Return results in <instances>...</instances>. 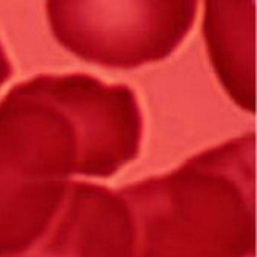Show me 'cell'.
I'll list each match as a JSON object with an SVG mask.
<instances>
[{
	"mask_svg": "<svg viewBox=\"0 0 257 257\" xmlns=\"http://www.w3.org/2000/svg\"><path fill=\"white\" fill-rule=\"evenodd\" d=\"M11 74H13V65L7 56V51L4 48L2 42H0V88H2L5 82L10 80Z\"/></svg>",
	"mask_w": 257,
	"mask_h": 257,
	"instance_id": "cell-6",
	"label": "cell"
},
{
	"mask_svg": "<svg viewBox=\"0 0 257 257\" xmlns=\"http://www.w3.org/2000/svg\"><path fill=\"white\" fill-rule=\"evenodd\" d=\"M197 2H48L57 42L82 60L131 69L167 59L196 20Z\"/></svg>",
	"mask_w": 257,
	"mask_h": 257,
	"instance_id": "cell-3",
	"label": "cell"
},
{
	"mask_svg": "<svg viewBox=\"0 0 257 257\" xmlns=\"http://www.w3.org/2000/svg\"><path fill=\"white\" fill-rule=\"evenodd\" d=\"M133 88L73 73L36 76L0 102V257L31 246L73 176L111 177L140 151Z\"/></svg>",
	"mask_w": 257,
	"mask_h": 257,
	"instance_id": "cell-1",
	"label": "cell"
},
{
	"mask_svg": "<svg viewBox=\"0 0 257 257\" xmlns=\"http://www.w3.org/2000/svg\"><path fill=\"white\" fill-rule=\"evenodd\" d=\"M119 194L134 225V257H254L255 134L202 151Z\"/></svg>",
	"mask_w": 257,
	"mask_h": 257,
	"instance_id": "cell-2",
	"label": "cell"
},
{
	"mask_svg": "<svg viewBox=\"0 0 257 257\" xmlns=\"http://www.w3.org/2000/svg\"><path fill=\"white\" fill-rule=\"evenodd\" d=\"M131 214L119 193L71 182L63 202L39 239L13 257H134Z\"/></svg>",
	"mask_w": 257,
	"mask_h": 257,
	"instance_id": "cell-4",
	"label": "cell"
},
{
	"mask_svg": "<svg viewBox=\"0 0 257 257\" xmlns=\"http://www.w3.org/2000/svg\"><path fill=\"white\" fill-rule=\"evenodd\" d=\"M254 2H206L209 57L229 96L254 112Z\"/></svg>",
	"mask_w": 257,
	"mask_h": 257,
	"instance_id": "cell-5",
	"label": "cell"
}]
</instances>
